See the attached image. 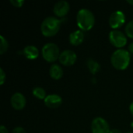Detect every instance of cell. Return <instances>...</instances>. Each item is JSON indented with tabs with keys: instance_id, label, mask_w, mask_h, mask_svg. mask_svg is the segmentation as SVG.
<instances>
[{
	"instance_id": "6da1fadb",
	"label": "cell",
	"mask_w": 133,
	"mask_h": 133,
	"mask_svg": "<svg viewBox=\"0 0 133 133\" xmlns=\"http://www.w3.org/2000/svg\"><path fill=\"white\" fill-rule=\"evenodd\" d=\"M62 20L53 16L45 18L41 25V34L47 37H53L58 34L61 28Z\"/></svg>"
},
{
	"instance_id": "7a4b0ae2",
	"label": "cell",
	"mask_w": 133,
	"mask_h": 133,
	"mask_svg": "<svg viewBox=\"0 0 133 133\" xmlns=\"http://www.w3.org/2000/svg\"><path fill=\"white\" fill-rule=\"evenodd\" d=\"M111 62L116 69L125 70L128 68L130 62V53L122 48L118 49L112 54Z\"/></svg>"
},
{
	"instance_id": "3957f363",
	"label": "cell",
	"mask_w": 133,
	"mask_h": 133,
	"mask_svg": "<svg viewBox=\"0 0 133 133\" xmlns=\"http://www.w3.org/2000/svg\"><path fill=\"white\" fill-rule=\"evenodd\" d=\"M76 23L81 30L87 31L93 28L95 23V17L93 12L87 9L79 10L76 16Z\"/></svg>"
},
{
	"instance_id": "277c9868",
	"label": "cell",
	"mask_w": 133,
	"mask_h": 133,
	"mask_svg": "<svg viewBox=\"0 0 133 133\" xmlns=\"http://www.w3.org/2000/svg\"><path fill=\"white\" fill-rule=\"evenodd\" d=\"M43 58L48 62H54L59 58L60 52L57 44L54 43H48L42 48L41 50Z\"/></svg>"
},
{
	"instance_id": "5b68a950",
	"label": "cell",
	"mask_w": 133,
	"mask_h": 133,
	"mask_svg": "<svg viewBox=\"0 0 133 133\" xmlns=\"http://www.w3.org/2000/svg\"><path fill=\"white\" fill-rule=\"evenodd\" d=\"M109 41L116 48H122L127 43V37L125 34L118 30H113L109 34Z\"/></svg>"
},
{
	"instance_id": "8992f818",
	"label": "cell",
	"mask_w": 133,
	"mask_h": 133,
	"mask_svg": "<svg viewBox=\"0 0 133 133\" xmlns=\"http://www.w3.org/2000/svg\"><path fill=\"white\" fill-rule=\"evenodd\" d=\"M92 133H110V127L108 122L101 117L94 118L91 124Z\"/></svg>"
},
{
	"instance_id": "52a82bcc",
	"label": "cell",
	"mask_w": 133,
	"mask_h": 133,
	"mask_svg": "<svg viewBox=\"0 0 133 133\" xmlns=\"http://www.w3.org/2000/svg\"><path fill=\"white\" fill-rule=\"evenodd\" d=\"M125 22V16L122 11L118 10L111 13L109 18V25L110 26L116 30L121 27Z\"/></svg>"
},
{
	"instance_id": "ba28073f",
	"label": "cell",
	"mask_w": 133,
	"mask_h": 133,
	"mask_svg": "<svg viewBox=\"0 0 133 133\" xmlns=\"http://www.w3.org/2000/svg\"><path fill=\"white\" fill-rule=\"evenodd\" d=\"M76 59H77L76 54L75 53V51H73L72 50L63 51L60 54V56L58 58L60 63L65 66L72 65L76 62Z\"/></svg>"
},
{
	"instance_id": "9c48e42d",
	"label": "cell",
	"mask_w": 133,
	"mask_h": 133,
	"mask_svg": "<svg viewBox=\"0 0 133 133\" xmlns=\"http://www.w3.org/2000/svg\"><path fill=\"white\" fill-rule=\"evenodd\" d=\"M26 97L21 93H15L10 99L11 106L16 110H22L26 106Z\"/></svg>"
},
{
	"instance_id": "30bf717a",
	"label": "cell",
	"mask_w": 133,
	"mask_h": 133,
	"mask_svg": "<svg viewBox=\"0 0 133 133\" xmlns=\"http://www.w3.org/2000/svg\"><path fill=\"white\" fill-rule=\"evenodd\" d=\"M53 11L57 16L64 17L69 11V3L65 0L59 1L55 5Z\"/></svg>"
},
{
	"instance_id": "8fae6325",
	"label": "cell",
	"mask_w": 133,
	"mask_h": 133,
	"mask_svg": "<svg viewBox=\"0 0 133 133\" xmlns=\"http://www.w3.org/2000/svg\"><path fill=\"white\" fill-rule=\"evenodd\" d=\"M44 101V104L49 108H57L62 103V97L58 94L48 95Z\"/></svg>"
},
{
	"instance_id": "7c38bea8",
	"label": "cell",
	"mask_w": 133,
	"mask_h": 133,
	"mask_svg": "<svg viewBox=\"0 0 133 133\" xmlns=\"http://www.w3.org/2000/svg\"><path fill=\"white\" fill-rule=\"evenodd\" d=\"M84 40V34L83 30H77L72 32L69 35V42L72 45L78 46L83 43Z\"/></svg>"
},
{
	"instance_id": "4fadbf2b",
	"label": "cell",
	"mask_w": 133,
	"mask_h": 133,
	"mask_svg": "<svg viewBox=\"0 0 133 133\" xmlns=\"http://www.w3.org/2000/svg\"><path fill=\"white\" fill-rule=\"evenodd\" d=\"M23 53L26 58L30 60L36 59L39 55V51L37 48L34 45H28L25 47L23 49Z\"/></svg>"
},
{
	"instance_id": "5bb4252c",
	"label": "cell",
	"mask_w": 133,
	"mask_h": 133,
	"mask_svg": "<svg viewBox=\"0 0 133 133\" xmlns=\"http://www.w3.org/2000/svg\"><path fill=\"white\" fill-rule=\"evenodd\" d=\"M50 76L54 79H60L63 76V70L57 64H53L49 70Z\"/></svg>"
},
{
	"instance_id": "9a60e30c",
	"label": "cell",
	"mask_w": 133,
	"mask_h": 133,
	"mask_svg": "<svg viewBox=\"0 0 133 133\" xmlns=\"http://www.w3.org/2000/svg\"><path fill=\"white\" fill-rule=\"evenodd\" d=\"M87 67H88L90 72L94 75L97 73L101 69L100 64L97 61H95L94 59H92V58H90L87 60Z\"/></svg>"
},
{
	"instance_id": "2e32d148",
	"label": "cell",
	"mask_w": 133,
	"mask_h": 133,
	"mask_svg": "<svg viewBox=\"0 0 133 133\" xmlns=\"http://www.w3.org/2000/svg\"><path fill=\"white\" fill-rule=\"evenodd\" d=\"M33 95L37 98V99H40V100H44L46 98V92L45 90L41 88V87H35L34 90H33Z\"/></svg>"
},
{
	"instance_id": "e0dca14e",
	"label": "cell",
	"mask_w": 133,
	"mask_h": 133,
	"mask_svg": "<svg viewBox=\"0 0 133 133\" xmlns=\"http://www.w3.org/2000/svg\"><path fill=\"white\" fill-rule=\"evenodd\" d=\"M0 54H4L7 49H8V46H9V44H8V41H6V39L3 37V36H0Z\"/></svg>"
},
{
	"instance_id": "ac0fdd59",
	"label": "cell",
	"mask_w": 133,
	"mask_h": 133,
	"mask_svg": "<svg viewBox=\"0 0 133 133\" xmlns=\"http://www.w3.org/2000/svg\"><path fill=\"white\" fill-rule=\"evenodd\" d=\"M125 34L126 35L133 39V20L130 21L125 26Z\"/></svg>"
},
{
	"instance_id": "d6986e66",
	"label": "cell",
	"mask_w": 133,
	"mask_h": 133,
	"mask_svg": "<svg viewBox=\"0 0 133 133\" xmlns=\"http://www.w3.org/2000/svg\"><path fill=\"white\" fill-rule=\"evenodd\" d=\"M10 3L15 6V7H21L23 3H24V1L23 0H10Z\"/></svg>"
},
{
	"instance_id": "ffe728a7",
	"label": "cell",
	"mask_w": 133,
	"mask_h": 133,
	"mask_svg": "<svg viewBox=\"0 0 133 133\" xmlns=\"http://www.w3.org/2000/svg\"><path fill=\"white\" fill-rule=\"evenodd\" d=\"M5 78H6L5 73L4 70L1 68V69H0V84H1V85H3V83H5Z\"/></svg>"
},
{
	"instance_id": "44dd1931",
	"label": "cell",
	"mask_w": 133,
	"mask_h": 133,
	"mask_svg": "<svg viewBox=\"0 0 133 133\" xmlns=\"http://www.w3.org/2000/svg\"><path fill=\"white\" fill-rule=\"evenodd\" d=\"M12 133H26V131L22 127H16L12 130Z\"/></svg>"
},
{
	"instance_id": "7402d4cb",
	"label": "cell",
	"mask_w": 133,
	"mask_h": 133,
	"mask_svg": "<svg viewBox=\"0 0 133 133\" xmlns=\"http://www.w3.org/2000/svg\"><path fill=\"white\" fill-rule=\"evenodd\" d=\"M0 133H9L7 129L4 125H1L0 127Z\"/></svg>"
},
{
	"instance_id": "603a6c76",
	"label": "cell",
	"mask_w": 133,
	"mask_h": 133,
	"mask_svg": "<svg viewBox=\"0 0 133 133\" xmlns=\"http://www.w3.org/2000/svg\"><path fill=\"white\" fill-rule=\"evenodd\" d=\"M129 52H131L132 54H133V42L129 44Z\"/></svg>"
},
{
	"instance_id": "cb8c5ba5",
	"label": "cell",
	"mask_w": 133,
	"mask_h": 133,
	"mask_svg": "<svg viewBox=\"0 0 133 133\" xmlns=\"http://www.w3.org/2000/svg\"><path fill=\"white\" fill-rule=\"evenodd\" d=\"M110 133H122V132L118 129H111L110 131Z\"/></svg>"
},
{
	"instance_id": "d4e9b609",
	"label": "cell",
	"mask_w": 133,
	"mask_h": 133,
	"mask_svg": "<svg viewBox=\"0 0 133 133\" xmlns=\"http://www.w3.org/2000/svg\"><path fill=\"white\" fill-rule=\"evenodd\" d=\"M129 110H130V112L132 114V115L133 116V102L130 104V107H129Z\"/></svg>"
},
{
	"instance_id": "484cf974",
	"label": "cell",
	"mask_w": 133,
	"mask_h": 133,
	"mask_svg": "<svg viewBox=\"0 0 133 133\" xmlns=\"http://www.w3.org/2000/svg\"><path fill=\"white\" fill-rule=\"evenodd\" d=\"M127 2H128V3H129V4H131V5H133V0H128Z\"/></svg>"
},
{
	"instance_id": "4316f807",
	"label": "cell",
	"mask_w": 133,
	"mask_h": 133,
	"mask_svg": "<svg viewBox=\"0 0 133 133\" xmlns=\"http://www.w3.org/2000/svg\"><path fill=\"white\" fill-rule=\"evenodd\" d=\"M128 133H133V132H128Z\"/></svg>"
}]
</instances>
